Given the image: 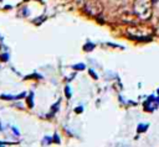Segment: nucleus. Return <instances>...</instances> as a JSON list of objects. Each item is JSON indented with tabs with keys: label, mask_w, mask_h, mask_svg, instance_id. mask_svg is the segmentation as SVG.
<instances>
[{
	"label": "nucleus",
	"mask_w": 159,
	"mask_h": 147,
	"mask_svg": "<svg viewBox=\"0 0 159 147\" xmlns=\"http://www.w3.org/2000/svg\"><path fill=\"white\" fill-rule=\"evenodd\" d=\"M84 11L91 16H98L103 11V5L99 0H87L84 2Z\"/></svg>",
	"instance_id": "obj_2"
},
{
	"label": "nucleus",
	"mask_w": 159,
	"mask_h": 147,
	"mask_svg": "<svg viewBox=\"0 0 159 147\" xmlns=\"http://www.w3.org/2000/svg\"><path fill=\"white\" fill-rule=\"evenodd\" d=\"M157 5H158V6H159V0H158V1H157Z\"/></svg>",
	"instance_id": "obj_4"
},
{
	"label": "nucleus",
	"mask_w": 159,
	"mask_h": 147,
	"mask_svg": "<svg viewBox=\"0 0 159 147\" xmlns=\"http://www.w3.org/2000/svg\"><path fill=\"white\" fill-rule=\"evenodd\" d=\"M128 33H130L132 36H134V37H137V38H142V37H147V36H149V31L147 30V28H142V27H137V26H134V27H128Z\"/></svg>",
	"instance_id": "obj_3"
},
{
	"label": "nucleus",
	"mask_w": 159,
	"mask_h": 147,
	"mask_svg": "<svg viewBox=\"0 0 159 147\" xmlns=\"http://www.w3.org/2000/svg\"><path fill=\"white\" fill-rule=\"evenodd\" d=\"M133 12L140 20H148L152 16V0H135L133 4Z\"/></svg>",
	"instance_id": "obj_1"
}]
</instances>
